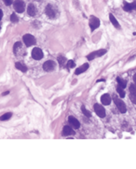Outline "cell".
Here are the masks:
<instances>
[{
    "instance_id": "6da1fadb",
    "label": "cell",
    "mask_w": 136,
    "mask_h": 169,
    "mask_svg": "<svg viewBox=\"0 0 136 169\" xmlns=\"http://www.w3.org/2000/svg\"><path fill=\"white\" fill-rule=\"evenodd\" d=\"M113 100H114L115 104L117 105L118 109L120 111V112H122V113H125V112H127V108H126V105H125V103L124 102V101L120 100V98H118L116 95H113Z\"/></svg>"
},
{
    "instance_id": "7a4b0ae2",
    "label": "cell",
    "mask_w": 136,
    "mask_h": 169,
    "mask_svg": "<svg viewBox=\"0 0 136 169\" xmlns=\"http://www.w3.org/2000/svg\"><path fill=\"white\" fill-rule=\"evenodd\" d=\"M13 8L17 13H23L25 10V5L23 0H15L13 2Z\"/></svg>"
},
{
    "instance_id": "3957f363",
    "label": "cell",
    "mask_w": 136,
    "mask_h": 169,
    "mask_svg": "<svg viewBox=\"0 0 136 169\" xmlns=\"http://www.w3.org/2000/svg\"><path fill=\"white\" fill-rule=\"evenodd\" d=\"M23 40H24V43L25 44L27 47H31V46L35 45L36 44V39L35 37L32 36V35H30V34H26L24 35L23 36Z\"/></svg>"
},
{
    "instance_id": "277c9868",
    "label": "cell",
    "mask_w": 136,
    "mask_h": 169,
    "mask_svg": "<svg viewBox=\"0 0 136 169\" xmlns=\"http://www.w3.org/2000/svg\"><path fill=\"white\" fill-rule=\"evenodd\" d=\"M89 25L90 27V29H91V31H93L94 30H95L96 29H97L100 26V20L97 17H95V16H90V20H89Z\"/></svg>"
},
{
    "instance_id": "5b68a950",
    "label": "cell",
    "mask_w": 136,
    "mask_h": 169,
    "mask_svg": "<svg viewBox=\"0 0 136 169\" xmlns=\"http://www.w3.org/2000/svg\"><path fill=\"white\" fill-rule=\"evenodd\" d=\"M32 57L35 60H41L43 58V53L42 51V50L39 47H35L33 48V50L32 51Z\"/></svg>"
},
{
    "instance_id": "8992f818",
    "label": "cell",
    "mask_w": 136,
    "mask_h": 169,
    "mask_svg": "<svg viewBox=\"0 0 136 169\" xmlns=\"http://www.w3.org/2000/svg\"><path fill=\"white\" fill-rule=\"evenodd\" d=\"M55 67H56V63H55L54 61H47L46 62L43 63V68L46 72H51L54 71Z\"/></svg>"
},
{
    "instance_id": "52a82bcc",
    "label": "cell",
    "mask_w": 136,
    "mask_h": 169,
    "mask_svg": "<svg viewBox=\"0 0 136 169\" xmlns=\"http://www.w3.org/2000/svg\"><path fill=\"white\" fill-rule=\"evenodd\" d=\"M94 109H95V111L96 112V114L99 117L103 118L106 117V110L103 108V106H102L99 104H95L94 105Z\"/></svg>"
},
{
    "instance_id": "ba28073f",
    "label": "cell",
    "mask_w": 136,
    "mask_h": 169,
    "mask_svg": "<svg viewBox=\"0 0 136 169\" xmlns=\"http://www.w3.org/2000/svg\"><path fill=\"white\" fill-rule=\"evenodd\" d=\"M45 13H46V14L50 17V18H54V17L56 16V12H55L54 6L50 4H48L47 6L46 10H45Z\"/></svg>"
},
{
    "instance_id": "9c48e42d",
    "label": "cell",
    "mask_w": 136,
    "mask_h": 169,
    "mask_svg": "<svg viewBox=\"0 0 136 169\" xmlns=\"http://www.w3.org/2000/svg\"><path fill=\"white\" fill-rule=\"evenodd\" d=\"M68 123L70 124V125L72 128H74L75 129H79L80 127V124H79V120L77 119H76L74 117H72V116L68 117Z\"/></svg>"
},
{
    "instance_id": "30bf717a",
    "label": "cell",
    "mask_w": 136,
    "mask_h": 169,
    "mask_svg": "<svg viewBox=\"0 0 136 169\" xmlns=\"http://www.w3.org/2000/svg\"><path fill=\"white\" fill-rule=\"evenodd\" d=\"M129 90H130V98L132 101V102L134 104L136 103V99H135V96H136V87L135 84H131L130 87H129Z\"/></svg>"
},
{
    "instance_id": "8fae6325",
    "label": "cell",
    "mask_w": 136,
    "mask_h": 169,
    "mask_svg": "<svg viewBox=\"0 0 136 169\" xmlns=\"http://www.w3.org/2000/svg\"><path fill=\"white\" fill-rule=\"evenodd\" d=\"M62 135L64 136H68V135H74L75 131L73 129L69 126H65L63 128V131H62Z\"/></svg>"
},
{
    "instance_id": "7c38bea8",
    "label": "cell",
    "mask_w": 136,
    "mask_h": 169,
    "mask_svg": "<svg viewBox=\"0 0 136 169\" xmlns=\"http://www.w3.org/2000/svg\"><path fill=\"white\" fill-rule=\"evenodd\" d=\"M111 97L109 94H104L101 97V101L105 105H108L111 103Z\"/></svg>"
},
{
    "instance_id": "4fadbf2b",
    "label": "cell",
    "mask_w": 136,
    "mask_h": 169,
    "mask_svg": "<svg viewBox=\"0 0 136 169\" xmlns=\"http://www.w3.org/2000/svg\"><path fill=\"white\" fill-rule=\"evenodd\" d=\"M27 12L29 13V15L30 16H35L36 13V6H34L32 3H30V4L28 6V9H27Z\"/></svg>"
},
{
    "instance_id": "5bb4252c",
    "label": "cell",
    "mask_w": 136,
    "mask_h": 169,
    "mask_svg": "<svg viewBox=\"0 0 136 169\" xmlns=\"http://www.w3.org/2000/svg\"><path fill=\"white\" fill-rule=\"evenodd\" d=\"M88 68H89V65L87 64V63H85V64H83L82 66H80L79 68L76 69L75 74L76 75H79V74H80V73L84 72L86 70H87Z\"/></svg>"
},
{
    "instance_id": "9a60e30c",
    "label": "cell",
    "mask_w": 136,
    "mask_h": 169,
    "mask_svg": "<svg viewBox=\"0 0 136 169\" xmlns=\"http://www.w3.org/2000/svg\"><path fill=\"white\" fill-rule=\"evenodd\" d=\"M109 20H110L111 23L113 24V25L115 28H117V29H120V24H119V23H118L117 20L116 19V17H115L112 14V13H110V14H109Z\"/></svg>"
},
{
    "instance_id": "2e32d148",
    "label": "cell",
    "mask_w": 136,
    "mask_h": 169,
    "mask_svg": "<svg viewBox=\"0 0 136 169\" xmlns=\"http://www.w3.org/2000/svg\"><path fill=\"white\" fill-rule=\"evenodd\" d=\"M135 9V2L133 3H126L124 6V10L125 11H131L132 10Z\"/></svg>"
},
{
    "instance_id": "e0dca14e",
    "label": "cell",
    "mask_w": 136,
    "mask_h": 169,
    "mask_svg": "<svg viewBox=\"0 0 136 169\" xmlns=\"http://www.w3.org/2000/svg\"><path fill=\"white\" fill-rule=\"evenodd\" d=\"M15 67H16V69H17L18 70H20V71H21L23 72H27V67L25 65H24L23 64H21L20 62H17L16 64H15Z\"/></svg>"
},
{
    "instance_id": "ac0fdd59",
    "label": "cell",
    "mask_w": 136,
    "mask_h": 169,
    "mask_svg": "<svg viewBox=\"0 0 136 169\" xmlns=\"http://www.w3.org/2000/svg\"><path fill=\"white\" fill-rule=\"evenodd\" d=\"M117 81L118 83V85H120L121 87H123L124 89L126 87V86H127V81L126 80H124V79L120 78V77H117Z\"/></svg>"
},
{
    "instance_id": "d6986e66",
    "label": "cell",
    "mask_w": 136,
    "mask_h": 169,
    "mask_svg": "<svg viewBox=\"0 0 136 169\" xmlns=\"http://www.w3.org/2000/svg\"><path fill=\"white\" fill-rule=\"evenodd\" d=\"M12 117V113L11 112H6V113L3 114L2 117H0V120L1 121H6L8 120L9 119H10Z\"/></svg>"
},
{
    "instance_id": "ffe728a7",
    "label": "cell",
    "mask_w": 136,
    "mask_h": 169,
    "mask_svg": "<svg viewBox=\"0 0 136 169\" xmlns=\"http://www.w3.org/2000/svg\"><path fill=\"white\" fill-rule=\"evenodd\" d=\"M117 90L118 94H120V98H123L125 97V91L124 90L123 87H121L120 85H117Z\"/></svg>"
},
{
    "instance_id": "44dd1931",
    "label": "cell",
    "mask_w": 136,
    "mask_h": 169,
    "mask_svg": "<svg viewBox=\"0 0 136 169\" xmlns=\"http://www.w3.org/2000/svg\"><path fill=\"white\" fill-rule=\"evenodd\" d=\"M81 110L83 112V113L84 114L86 117H91V112H90V111H88L87 109H86V108L84 107V105H82Z\"/></svg>"
},
{
    "instance_id": "7402d4cb",
    "label": "cell",
    "mask_w": 136,
    "mask_h": 169,
    "mask_svg": "<svg viewBox=\"0 0 136 169\" xmlns=\"http://www.w3.org/2000/svg\"><path fill=\"white\" fill-rule=\"evenodd\" d=\"M21 45L22 44L20 42H17V43H15V44L13 45V52H14V54H16L17 51L21 47Z\"/></svg>"
},
{
    "instance_id": "603a6c76",
    "label": "cell",
    "mask_w": 136,
    "mask_h": 169,
    "mask_svg": "<svg viewBox=\"0 0 136 169\" xmlns=\"http://www.w3.org/2000/svg\"><path fill=\"white\" fill-rule=\"evenodd\" d=\"M58 63H59V65H60V66L62 67L65 64L66 58L65 57H61V56H60V57L58 58Z\"/></svg>"
},
{
    "instance_id": "cb8c5ba5",
    "label": "cell",
    "mask_w": 136,
    "mask_h": 169,
    "mask_svg": "<svg viewBox=\"0 0 136 169\" xmlns=\"http://www.w3.org/2000/svg\"><path fill=\"white\" fill-rule=\"evenodd\" d=\"M87 59L89 60V61H92L93 59H95V58H97V55H96V51L95 52H92L90 53V54L89 55L87 56Z\"/></svg>"
},
{
    "instance_id": "d4e9b609",
    "label": "cell",
    "mask_w": 136,
    "mask_h": 169,
    "mask_svg": "<svg viewBox=\"0 0 136 169\" xmlns=\"http://www.w3.org/2000/svg\"><path fill=\"white\" fill-rule=\"evenodd\" d=\"M105 54H106V50H105V49H102V50H99L96 51L97 57H101V56L104 55Z\"/></svg>"
},
{
    "instance_id": "484cf974",
    "label": "cell",
    "mask_w": 136,
    "mask_h": 169,
    "mask_svg": "<svg viewBox=\"0 0 136 169\" xmlns=\"http://www.w3.org/2000/svg\"><path fill=\"white\" fill-rule=\"evenodd\" d=\"M10 20L13 23H16V22L18 21V17H17V16L14 13H12L11 16H10Z\"/></svg>"
},
{
    "instance_id": "4316f807",
    "label": "cell",
    "mask_w": 136,
    "mask_h": 169,
    "mask_svg": "<svg viewBox=\"0 0 136 169\" xmlns=\"http://www.w3.org/2000/svg\"><path fill=\"white\" fill-rule=\"evenodd\" d=\"M67 68L68 69H72V68H74V67L76 66V64H75V62L72 61V60H70V61H68L67 62Z\"/></svg>"
},
{
    "instance_id": "83f0119b",
    "label": "cell",
    "mask_w": 136,
    "mask_h": 169,
    "mask_svg": "<svg viewBox=\"0 0 136 169\" xmlns=\"http://www.w3.org/2000/svg\"><path fill=\"white\" fill-rule=\"evenodd\" d=\"M3 2L6 6H10L13 3V0H3Z\"/></svg>"
},
{
    "instance_id": "f1b7e54d",
    "label": "cell",
    "mask_w": 136,
    "mask_h": 169,
    "mask_svg": "<svg viewBox=\"0 0 136 169\" xmlns=\"http://www.w3.org/2000/svg\"><path fill=\"white\" fill-rule=\"evenodd\" d=\"M3 16V13H2V11L1 10H0V21H1V19H2V17Z\"/></svg>"
},
{
    "instance_id": "f546056e",
    "label": "cell",
    "mask_w": 136,
    "mask_h": 169,
    "mask_svg": "<svg viewBox=\"0 0 136 169\" xmlns=\"http://www.w3.org/2000/svg\"><path fill=\"white\" fill-rule=\"evenodd\" d=\"M9 93H10V92H9V91H6V92H4V93H3V94H2V95H3V96H5V95H6V94H8Z\"/></svg>"
}]
</instances>
